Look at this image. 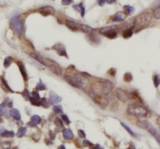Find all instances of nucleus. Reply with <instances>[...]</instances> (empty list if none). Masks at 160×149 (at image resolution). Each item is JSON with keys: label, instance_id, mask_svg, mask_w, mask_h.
<instances>
[{"label": "nucleus", "instance_id": "obj_1", "mask_svg": "<svg viewBox=\"0 0 160 149\" xmlns=\"http://www.w3.org/2000/svg\"><path fill=\"white\" fill-rule=\"evenodd\" d=\"M64 78L68 84L76 88H84L87 85V78L78 73H66Z\"/></svg>", "mask_w": 160, "mask_h": 149}, {"label": "nucleus", "instance_id": "obj_2", "mask_svg": "<svg viewBox=\"0 0 160 149\" xmlns=\"http://www.w3.org/2000/svg\"><path fill=\"white\" fill-rule=\"evenodd\" d=\"M152 14L149 12L141 13L138 15L134 20V26L135 32H139L141 30L145 28L149 25L152 20Z\"/></svg>", "mask_w": 160, "mask_h": 149}, {"label": "nucleus", "instance_id": "obj_3", "mask_svg": "<svg viewBox=\"0 0 160 149\" xmlns=\"http://www.w3.org/2000/svg\"><path fill=\"white\" fill-rule=\"evenodd\" d=\"M127 112L129 115L138 118H144L148 115V111L138 103H133L128 106Z\"/></svg>", "mask_w": 160, "mask_h": 149}, {"label": "nucleus", "instance_id": "obj_4", "mask_svg": "<svg viewBox=\"0 0 160 149\" xmlns=\"http://www.w3.org/2000/svg\"><path fill=\"white\" fill-rule=\"evenodd\" d=\"M137 125L138 127H140L141 129H144L148 130V132L150 134H152L155 137V139L157 141L160 145V133L147 120H138L137 122Z\"/></svg>", "mask_w": 160, "mask_h": 149}, {"label": "nucleus", "instance_id": "obj_5", "mask_svg": "<svg viewBox=\"0 0 160 149\" xmlns=\"http://www.w3.org/2000/svg\"><path fill=\"white\" fill-rule=\"evenodd\" d=\"M10 27L18 36H20L24 31V24L20 14H16L10 20Z\"/></svg>", "mask_w": 160, "mask_h": 149}, {"label": "nucleus", "instance_id": "obj_6", "mask_svg": "<svg viewBox=\"0 0 160 149\" xmlns=\"http://www.w3.org/2000/svg\"><path fill=\"white\" fill-rule=\"evenodd\" d=\"M116 29V27H106L101 28L100 30V33L104 36L107 37L108 39H114L117 37V30Z\"/></svg>", "mask_w": 160, "mask_h": 149}, {"label": "nucleus", "instance_id": "obj_7", "mask_svg": "<svg viewBox=\"0 0 160 149\" xmlns=\"http://www.w3.org/2000/svg\"><path fill=\"white\" fill-rule=\"evenodd\" d=\"M100 86H101V91L103 95H110L114 87L113 83L108 80H103L100 81Z\"/></svg>", "mask_w": 160, "mask_h": 149}, {"label": "nucleus", "instance_id": "obj_8", "mask_svg": "<svg viewBox=\"0 0 160 149\" xmlns=\"http://www.w3.org/2000/svg\"><path fill=\"white\" fill-rule=\"evenodd\" d=\"M45 67H49V70L53 73H55L56 75L60 76L63 73V70H62V69H61V67H59V65L54 63L53 61L50 60V59H45Z\"/></svg>", "mask_w": 160, "mask_h": 149}, {"label": "nucleus", "instance_id": "obj_9", "mask_svg": "<svg viewBox=\"0 0 160 149\" xmlns=\"http://www.w3.org/2000/svg\"><path fill=\"white\" fill-rule=\"evenodd\" d=\"M116 95L117 97V99L123 102H127L130 99V94H128L127 91L122 88H117L116 90Z\"/></svg>", "mask_w": 160, "mask_h": 149}, {"label": "nucleus", "instance_id": "obj_10", "mask_svg": "<svg viewBox=\"0 0 160 149\" xmlns=\"http://www.w3.org/2000/svg\"><path fill=\"white\" fill-rule=\"evenodd\" d=\"M93 100L99 106H100L101 108H102V109L105 108V107L108 105V104H109L108 99L101 95H95L93 98Z\"/></svg>", "mask_w": 160, "mask_h": 149}, {"label": "nucleus", "instance_id": "obj_11", "mask_svg": "<svg viewBox=\"0 0 160 149\" xmlns=\"http://www.w3.org/2000/svg\"><path fill=\"white\" fill-rule=\"evenodd\" d=\"M38 12L40 13V14L43 15V16H49V15H53L56 13L55 9L53 8V6H42L38 10Z\"/></svg>", "mask_w": 160, "mask_h": 149}, {"label": "nucleus", "instance_id": "obj_12", "mask_svg": "<svg viewBox=\"0 0 160 149\" xmlns=\"http://www.w3.org/2000/svg\"><path fill=\"white\" fill-rule=\"evenodd\" d=\"M53 49L56 51L57 53V54L60 56H65L66 58H68V55L67 53V50H66L65 46L63 44H60V43H58V44H54L53 47H52Z\"/></svg>", "mask_w": 160, "mask_h": 149}, {"label": "nucleus", "instance_id": "obj_13", "mask_svg": "<svg viewBox=\"0 0 160 149\" xmlns=\"http://www.w3.org/2000/svg\"><path fill=\"white\" fill-rule=\"evenodd\" d=\"M62 101V97L59 96L57 95L56 93L54 92V91H51L50 93H49V103L51 105H56L57 103L60 102Z\"/></svg>", "mask_w": 160, "mask_h": 149}, {"label": "nucleus", "instance_id": "obj_14", "mask_svg": "<svg viewBox=\"0 0 160 149\" xmlns=\"http://www.w3.org/2000/svg\"><path fill=\"white\" fill-rule=\"evenodd\" d=\"M65 23H66L67 27L70 29V30H73V31H77V30H80V24L74 22V21L67 20H66Z\"/></svg>", "mask_w": 160, "mask_h": 149}, {"label": "nucleus", "instance_id": "obj_15", "mask_svg": "<svg viewBox=\"0 0 160 149\" xmlns=\"http://www.w3.org/2000/svg\"><path fill=\"white\" fill-rule=\"evenodd\" d=\"M17 66L19 67V70H20V72L22 75L23 78L24 80L25 81H27L28 80V76H27V73L26 68H25V66L24 65V63L22 62H17Z\"/></svg>", "mask_w": 160, "mask_h": 149}, {"label": "nucleus", "instance_id": "obj_16", "mask_svg": "<svg viewBox=\"0 0 160 149\" xmlns=\"http://www.w3.org/2000/svg\"><path fill=\"white\" fill-rule=\"evenodd\" d=\"M124 20H125V16L120 12L116 13L115 15H113V17H112V20H113V21H115V22H123V21H124Z\"/></svg>", "mask_w": 160, "mask_h": 149}, {"label": "nucleus", "instance_id": "obj_17", "mask_svg": "<svg viewBox=\"0 0 160 149\" xmlns=\"http://www.w3.org/2000/svg\"><path fill=\"white\" fill-rule=\"evenodd\" d=\"M30 56L32 57L33 59H35V60L38 61L39 63H41V64L45 67V58H43L42 56H41L36 54V53H30Z\"/></svg>", "mask_w": 160, "mask_h": 149}, {"label": "nucleus", "instance_id": "obj_18", "mask_svg": "<svg viewBox=\"0 0 160 149\" xmlns=\"http://www.w3.org/2000/svg\"><path fill=\"white\" fill-rule=\"evenodd\" d=\"M133 34H134V27L127 28L125 30H124V32H123V37L126 39H130V37L133 35Z\"/></svg>", "mask_w": 160, "mask_h": 149}, {"label": "nucleus", "instance_id": "obj_19", "mask_svg": "<svg viewBox=\"0 0 160 149\" xmlns=\"http://www.w3.org/2000/svg\"><path fill=\"white\" fill-rule=\"evenodd\" d=\"M10 115L12 116L13 118H14L16 120H20V118H21V116H20V111L16 109H13L10 111Z\"/></svg>", "mask_w": 160, "mask_h": 149}, {"label": "nucleus", "instance_id": "obj_20", "mask_svg": "<svg viewBox=\"0 0 160 149\" xmlns=\"http://www.w3.org/2000/svg\"><path fill=\"white\" fill-rule=\"evenodd\" d=\"M63 137H65L66 139L67 140H71L73 139V132L70 129H64L63 131Z\"/></svg>", "mask_w": 160, "mask_h": 149}, {"label": "nucleus", "instance_id": "obj_21", "mask_svg": "<svg viewBox=\"0 0 160 149\" xmlns=\"http://www.w3.org/2000/svg\"><path fill=\"white\" fill-rule=\"evenodd\" d=\"M124 11L126 15H131L134 13V8L133 6H129V5H127V6H124Z\"/></svg>", "mask_w": 160, "mask_h": 149}, {"label": "nucleus", "instance_id": "obj_22", "mask_svg": "<svg viewBox=\"0 0 160 149\" xmlns=\"http://www.w3.org/2000/svg\"><path fill=\"white\" fill-rule=\"evenodd\" d=\"M130 98H131L132 99H134V100L137 101L138 102H140V103L142 102L141 98L140 95H138V93L136 91H134L133 92L130 93Z\"/></svg>", "mask_w": 160, "mask_h": 149}, {"label": "nucleus", "instance_id": "obj_23", "mask_svg": "<svg viewBox=\"0 0 160 149\" xmlns=\"http://www.w3.org/2000/svg\"><path fill=\"white\" fill-rule=\"evenodd\" d=\"M15 133H13V131L11 130H6L3 132V133H1V136L2 137H6V138H10V137H14Z\"/></svg>", "mask_w": 160, "mask_h": 149}, {"label": "nucleus", "instance_id": "obj_24", "mask_svg": "<svg viewBox=\"0 0 160 149\" xmlns=\"http://www.w3.org/2000/svg\"><path fill=\"white\" fill-rule=\"evenodd\" d=\"M29 100H30V103H31L33 105H35V106H41V100H40V99L30 97Z\"/></svg>", "mask_w": 160, "mask_h": 149}, {"label": "nucleus", "instance_id": "obj_25", "mask_svg": "<svg viewBox=\"0 0 160 149\" xmlns=\"http://www.w3.org/2000/svg\"><path fill=\"white\" fill-rule=\"evenodd\" d=\"M1 81H2V87L6 90V91H10V92H13V90L11 88H10V87L9 86V85L7 84V82H6V81L5 80L3 77H1Z\"/></svg>", "mask_w": 160, "mask_h": 149}, {"label": "nucleus", "instance_id": "obj_26", "mask_svg": "<svg viewBox=\"0 0 160 149\" xmlns=\"http://www.w3.org/2000/svg\"><path fill=\"white\" fill-rule=\"evenodd\" d=\"M80 29L85 33H88L91 30H93V28L91 27L88 26V25H85V24H80Z\"/></svg>", "mask_w": 160, "mask_h": 149}, {"label": "nucleus", "instance_id": "obj_27", "mask_svg": "<svg viewBox=\"0 0 160 149\" xmlns=\"http://www.w3.org/2000/svg\"><path fill=\"white\" fill-rule=\"evenodd\" d=\"M153 16L156 19L160 20V4L158 6H156L153 10Z\"/></svg>", "mask_w": 160, "mask_h": 149}, {"label": "nucleus", "instance_id": "obj_28", "mask_svg": "<svg viewBox=\"0 0 160 149\" xmlns=\"http://www.w3.org/2000/svg\"><path fill=\"white\" fill-rule=\"evenodd\" d=\"M27 133V129L25 127H20L16 133V136L18 137H24Z\"/></svg>", "mask_w": 160, "mask_h": 149}, {"label": "nucleus", "instance_id": "obj_29", "mask_svg": "<svg viewBox=\"0 0 160 149\" xmlns=\"http://www.w3.org/2000/svg\"><path fill=\"white\" fill-rule=\"evenodd\" d=\"M121 125H122V127H124V129L126 130L127 131V133H130V135H131V136H134V137H136V133H134V131L132 130L131 129H130V127H127V124H125V123H123V122H121Z\"/></svg>", "mask_w": 160, "mask_h": 149}, {"label": "nucleus", "instance_id": "obj_30", "mask_svg": "<svg viewBox=\"0 0 160 149\" xmlns=\"http://www.w3.org/2000/svg\"><path fill=\"white\" fill-rule=\"evenodd\" d=\"M153 83H154V85L156 88L159 87V86L160 85V76L158 74H155L153 76Z\"/></svg>", "mask_w": 160, "mask_h": 149}, {"label": "nucleus", "instance_id": "obj_31", "mask_svg": "<svg viewBox=\"0 0 160 149\" xmlns=\"http://www.w3.org/2000/svg\"><path fill=\"white\" fill-rule=\"evenodd\" d=\"M88 38H89L90 40H91L93 43H98L99 42V37H98L97 35H96V34H95V33H91V34H90Z\"/></svg>", "mask_w": 160, "mask_h": 149}, {"label": "nucleus", "instance_id": "obj_32", "mask_svg": "<svg viewBox=\"0 0 160 149\" xmlns=\"http://www.w3.org/2000/svg\"><path fill=\"white\" fill-rule=\"evenodd\" d=\"M31 122L34 123L35 124L38 125L39 123L41 122V117L38 115H34L31 116Z\"/></svg>", "mask_w": 160, "mask_h": 149}, {"label": "nucleus", "instance_id": "obj_33", "mask_svg": "<svg viewBox=\"0 0 160 149\" xmlns=\"http://www.w3.org/2000/svg\"><path fill=\"white\" fill-rule=\"evenodd\" d=\"M124 80L125 82L130 83L131 82L132 80H133V76L130 73H126L124 76Z\"/></svg>", "mask_w": 160, "mask_h": 149}, {"label": "nucleus", "instance_id": "obj_34", "mask_svg": "<svg viewBox=\"0 0 160 149\" xmlns=\"http://www.w3.org/2000/svg\"><path fill=\"white\" fill-rule=\"evenodd\" d=\"M53 112L56 114H59V113H63V109L62 108L61 105H54L53 106Z\"/></svg>", "mask_w": 160, "mask_h": 149}, {"label": "nucleus", "instance_id": "obj_35", "mask_svg": "<svg viewBox=\"0 0 160 149\" xmlns=\"http://www.w3.org/2000/svg\"><path fill=\"white\" fill-rule=\"evenodd\" d=\"M36 88L38 89V90H39V91H45V90H46V87H45V85L43 84L41 80H40L39 82L38 83V85H37Z\"/></svg>", "mask_w": 160, "mask_h": 149}, {"label": "nucleus", "instance_id": "obj_36", "mask_svg": "<svg viewBox=\"0 0 160 149\" xmlns=\"http://www.w3.org/2000/svg\"><path fill=\"white\" fill-rule=\"evenodd\" d=\"M12 60H13L12 58L10 56L6 57L4 60V67H6V68H8L10 65H11V63H12Z\"/></svg>", "mask_w": 160, "mask_h": 149}, {"label": "nucleus", "instance_id": "obj_37", "mask_svg": "<svg viewBox=\"0 0 160 149\" xmlns=\"http://www.w3.org/2000/svg\"><path fill=\"white\" fill-rule=\"evenodd\" d=\"M6 106H7L6 102L2 103V104L0 105V114H1V115H5V114H6Z\"/></svg>", "mask_w": 160, "mask_h": 149}, {"label": "nucleus", "instance_id": "obj_38", "mask_svg": "<svg viewBox=\"0 0 160 149\" xmlns=\"http://www.w3.org/2000/svg\"><path fill=\"white\" fill-rule=\"evenodd\" d=\"M78 7H79V11L81 12V16L84 17L85 14V8L84 6L83 3H80V4H78Z\"/></svg>", "mask_w": 160, "mask_h": 149}, {"label": "nucleus", "instance_id": "obj_39", "mask_svg": "<svg viewBox=\"0 0 160 149\" xmlns=\"http://www.w3.org/2000/svg\"><path fill=\"white\" fill-rule=\"evenodd\" d=\"M54 123H55V124L58 127H63V121H62V119H59V118H56L55 121H54Z\"/></svg>", "mask_w": 160, "mask_h": 149}, {"label": "nucleus", "instance_id": "obj_40", "mask_svg": "<svg viewBox=\"0 0 160 149\" xmlns=\"http://www.w3.org/2000/svg\"><path fill=\"white\" fill-rule=\"evenodd\" d=\"M41 105L45 107V108H48L49 105V100H47L45 98H43V99H41Z\"/></svg>", "mask_w": 160, "mask_h": 149}, {"label": "nucleus", "instance_id": "obj_41", "mask_svg": "<svg viewBox=\"0 0 160 149\" xmlns=\"http://www.w3.org/2000/svg\"><path fill=\"white\" fill-rule=\"evenodd\" d=\"M22 95H23V96L24 97V99H27H27H30V93H29V91L27 89H25L24 91H23Z\"/></svg>", "mask_w": 160, "mask_h": 149}, {"label": "nucleus", "instance_id": "obj_42", "mask_svg": "<svg viewBox=\"0 0 160 149\" xmlns=\"http://www.w3.org/2000/svg\"><path fill=\"white\" fill-rule=\"evenodd\" d=\"M62 119H63L67 124H69V123H70V121L68 116H67V115H65V114H63V115H62Z\"/></svg>", "mask_w": 160, "mask_h": 149}, {"label": "nucleus", "instance_id": "obj_43", "mask_svg": "<svg viewBox=\"0 0 160 149\" xmlns=\"http://www.w3.org/2000/svg\"><path fill=\"white\" fill-rule=\"evenodd\" d=\"M31 97H33V98H35V99H41L40 98V95H39V92L36 91H34L31 92Z\"/></svg>", "mask_w": 160, "mask_h": 149}, {"label": "nucleus", "instance_id": "obj_44", "mask_svg": "<svg viewBox=\"0 0 160 149\" xmlns=\"http://www.w3.org/2000/svg\"><path fill=\"white\" fill-rule=\"evenodd\" d=\"M108 73H109L110 76H113V77H114V76L116 75V69L111 68L110 70L108 71Z\"/></svg>", "mask_w": 160, "mask_h": 149}, {"label": "nucleus", "instance_id": "obj_45", "mask_svg": "<svg viewBox=\"0 0 160 149\" xmlns=\"http://www.w3.org/2000/svg\"><path fill=\"white\" fill-rule=\"evenodd\" d=\"M78 135H79V137H81V138H84L86 137V134H85V133L82 130H78Z\"/></svg>", "mask_w": 160, "mask_h": 149}, {"label": "nucleus", "instance_id": "obj_46", "mask_svg": "<svg viewBox=\"0 0 160 149\" xmlns=\"http://www.w3.org/2000/svg\"><path fill=\"white\" fill-rule=\"evenodd\" d=\"M6 105H7V107H10V108L13 107V102L12 100H10V99H7V100H6Z\"/></svg>", "mask_w": 160, "mask_h": 149}, {"label": "nucleus", "instance_id": "obj_47", "mask_svg": "<svg viewBox=\"0 0 160 149\" xmlns=\"http://www.w3.org/2000/svg\"><path fill=\"white\" fill-rule=\"evenodd\" d=\"M72 2V0H62V4L63 5H70Z\"/></svg>", "mask_w": 160, "mask_h": 149}, {"label": "nucleus", "instance_id": "obj_48", "mask_svg": "<svg viewBox=\"0 0 160 149\" xmlns=\"http://www.w3.org/2000/svg\"><path fill=\"white\" fill-rule=\"evenodd\" d=\"M83 143L84 145V146H87V147H90V146L92 145V144H91L89 141H87V140H84Z\"/></svg>", "mask_w": 160, "mask_h": 149}, {"label": "nucleus", "instance_id": "obj_49", "mask_svg": "<svg viewBox=\"0 0 160 149\" xmlns=\"http://www.w3.org/2000/svg\"><path fill=\"white\" fill-rule=\"evenodd\" d=\"M49 137H50L51 139H55L56 137V134L53 133V131H49Z\"/></svg>", "mask_w": 160, "mask_h": 149}, {"label": "nucleus", "instance_id": "obj_50", "mask_svg": "<svg viewBox=\"0 0 160 149\" xmlns=\"http://www.w3.org/2000/svg\"><path fill=\"white\" fill-rule=\"evenodd\" d=\"M93 149H104V148L101 147L99 144H96V145H95L93 146Z\"/></svg>", "mask_w": 160, "mask_h": 149}, {"label": "nucleus", "instance_id": "obj_51", "mask_svg": "<svg viewBox=\"0 0 160 149\" xmlns=\"http://www.w3.org/2000/svg\"><path fill=\"white\" fill-rule=\"evenodd\" d=\"M97 2L99 3V6H102L104 4H105V0H97Z\"/></svg>", "mask_w": 160, "mask_h": 149}, {"label": "nucleus", "instance_id": "obj_52", "mask_svg": "<svg viewBox=\"0 0 160 149\" xmlns=\"http://www.w3.org/2000/svg\"><path fill=\"white\" fill-rule=\"evenodd\" d=\"M116 0H105V2H107L108 4H113Z\"/></svg>", "mask_w": 160, "mask_h": 149}, {"label": "nucleus", "instance_id": "obj_53", "mask_svg": "<svg viewBox=\"0 0 160 149\" xmlns=\"http://www.w3.org/2000/svg\"><path fill=\"white\" fill-rule=\"evenodd\" d=\"M58 149H66L65 146L64 145H60L59 148H58Z\"/></svg>", "mask_w": 160, "mask_h": 149}, {"label": "nucleus", "instance_id": "obj_54", "mask_svg": "<svg viewBox=\"0 0 160 149\" xmlns=\"http://www.w3.org/2000/svg\"><path fill=\"white\" fill-rule=\"evenodd\" d=\"M1 122H2V119H1V117H0V123H1Z\"/></svg>", "mask_w": 160, "mask_h": 149}, {"label": "nucleus", "instance_id": "obj_55", "mask_svg": "<svg viewBox=\"0 0 160 149\" xmlns=\"http://www.w3.org/2000/svg\"><path fill=\"white\" fill-rule=\"evenodd\" d=\"M0 145H1V140H0Z\"/></svg>", "mask_w": 160, "mask_h": 149}]
</instances>
